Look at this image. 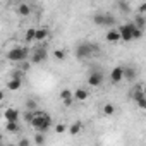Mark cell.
<instances>
[{"mask_svg": "<svg viewBox=\"0 0 146 146\" xmlns=\"http://www.w3.org/2000/svg\"><path fill=\"white\" fill-rule=\"evenodd\" d=\"M24 40L29 43V41H35L36 40V28H29V29H26V33H24Z\"/></svg>", "mask_w": 146, "mask_h": 146, "instance_id": "obj_21", "label": "cell"}, {"mask_svg": "<svg viewBox=\"0 0 146 146\" xmlns=\"http://www.w3.org/2000/svg\"><path fill=\"white\" fill-rule=\"evenodd\" d=\"M31 60H24V62H21V65H19V69L21 70H24V72H29V69H31Z\"/></svg>", "mask_w": 146, "mask_h": 146, "instance_id": "obj_26", "label": "cell"}, {"mask_svg": "<svg viewBox=\"0 0 146 146\" xmlns=\"http://www.w3.org/2000/svg\"><path fill=\"white\" fill-rule=\"evenodd\" d=\"M105 38H107V41H110V43H117V41H122L120 31H119V29H115V28H110V29L107 31Z\"/></svg>", "mask_w": 146, "mask_h": 146, "instance_id": "obj_11", "label": "cell"}, {"mask_svg": "<svg viewBox=\"0 0 146 146\" xmlns=\"http://www.w3.org/2000/svg\"><path fill=\"white\" fill-rule=\"evenodd\" d=\"M21 86H23V79H19V78H14V76H12V78L7 81V90H9V91H19Z\"/></svg>", "mask_w": 146, "mask_h": 146, "instance_id": "obj_13", "label": "cell"}, {"mask_svg": "<svg viewBox=\"0 0 146 146\" xmlns=\"http://www.w3.org/2000/svg\"><path fill=\"white\" fill-rule=\"evenodd\" d=\"M60 100H69V98H74V91H72L70 88H62L60 93H58Z\"/></svg>", "mask_w": 146, "mask_h": 146, "instance_id": "obj_20", "label": "cell"}, {"mask_svg": "<svg viewBox=\"0 0 146 146\" xmlns=\"http://www.w3.org/2000/svg\"><path fill=\"white\" fill-rule=\"evenodd\" d=\"M143 31H144L143 28H137V26H136V28H134V40H139V38H143Z\"/></svg>", "mask_w": 146, "mask_h": 146, "instance_id": "obj_30", "label": "cell"}, {"mask_svg": "<svg viewBox=\"0 0 146 146\" xmlns=\"http://www.w3.org/2000/svg\"><path fill=\"white\" fill-rule=\"evenodd\" d=\"M76 102V98H69V100H62V103H64V107H72V103Z\"/></svg>", "mask_w": 146, "mask_h": 146, "instance_id": "obj_32", "label": "cell"}, {"mask_svg": "<svg viewBox=\"0 0 146 146\" xmlns=\"http://www.w3.org/2000/svg\"><path fill=\"white\" fill-rule=\"evenodd\" d=\"M102 113H103L105 117H112V115L115 113V105H113V103H110V102H108V103H105V105L102 107Z\"/></svg>", "mask_w": 146, "mask_h": 146, "instance_id": "obj_19", "label": "cell"}, {"mask_svg": "<svg viewBox=\"0 0 146 146\" xmlns=\"http://www.w3.org/2000/svg\"><path fill=\"white\" fill-rule=\"evenodd\" d=\"M46 48L45 46H38V48H33L31 50V57H29V60L33 62V64H41V62H45L46 60Z\"/></svg>", "mask_w": 146, "mask_h": 146, "instance_id": "obj_7", "label": "cell"}, {"mask_svg": "<svg viewBox=\"0 0 146 146\" xmlns=\"http://www.w3.org/2000/svg\"><path fill=\"white\" fill-rule=\"evenodd\" d=\"M53 57H55V60H64V58H65V50H64V48L53 50Z\"/></svg>", "mask_w": 146, "mask_h": 146, "instance_id": "obj_25", "label": "cell"}, {"mask_svg": "<svg viewBox=\"0 0 146 146\" xmlns=\"http://www.w3.org/2000/svg\"><path fill=\"white\" fill-rule=\"evenodd\" d=\"M67 129H69V127H67L65 124H57V125H55V132H57V134H64Z\"/></svg>", "mask_w": 146, "mask_h": 146, "instance_id": "obj_29", "label": "cell"}, {"mask_svg": "<svg viewBox=\"0 0 146 146\" xmlns=\"http://www.w3.org/2000/svg\"><path fill=\"white\" fill-rule=\"evenodd\" d=\"M144 91H146V86H144Z\"/></svg>", "mask_w": 146, "mask_h": 146, "instance_id": "obj_34", "label": "cell"}, {"mask_svg": "<svg viewBox=\"0 0 146 146\" xmlns=\"http://www.w3.org/2000/svg\"><path fill=\"white\" fill-rule=\"evenodd\" d=\"M4 119H5V122L19 120V119H21V112H19L17 108H14V107H9V108L4 110Z\"/></svg>", "mask_w": 146, "mask_h": 146, "instance_id": "obj_10", "label": "cell"}, {"mask_svg": "<svg viewBox=\"0 0 146 146\" xmlns=\"http://www.w3.org/2000/svg\"><path fill=\"white\" fill-rule=\"evenodd\" d=\"M136 105H137V108L146 110V95H144V96H141L139 100H136Z\"/></svg>", "mask_w": 146, "mask_h": 146, "instance_id": "obj_27", "label": "cell"}, {"mask_svg": "<svg viewBox=\"0 0 146 146\" xmlns=\"http://www.w3.org/2000/svg\"><path fill=\"white\" fill-rule=\"evenodd\" d=\"M74 98H76V102H86L90 98V91L86 88H76L74 90Z\"/></svg>", "mask_w": 146, "mask_h": 146, "instance_id": "obj_14", "label": "cell"}, {"mask_svg": "<svg viewBox=\"0 0 146 146\" xmlns=\"http://www.w3.org/2000/svg\"><path fill=\"white\" fill-rule=\"evenodd\" d=\"M134 28H136L134 23H127V24H124V26L119 28L120 36H122V41H132L134 40Z\"/></svg>", "mask_w": 146, "mask_h": 146, "instance_id": "obj_6", "label": "cell"}, {"mask_svg": "<svg viewBox=\"0 0 146 146\" xmlns=\"http://www.w3.org/2000/svg\"><path fill=\"white\" fill-rule=\"evenodd\" d=\"M31 143H33V141H31L29 137H23V139H19V141H17V146H29Z\"/></svg>", "mask_w": 146, "mask_h": 146, "instance_id": "obj_31", "label": "cell"}, {"mask_svg": "<svg viewBox=\"0 0 146 146\" xmlns=\"http://www.w3.org/2000/svg\"><path fill=\"white\" fill-rule=\"evenodd\" d=\"M144 95H146L144 86H139V84H137V86H134V88H132V91H131V98H132L134 102H136V100H139V98H141V96H144Z\"/></svg>", "mask_w": 146, "mask_h": 146, "instance_id": "obj_16", "label": "cell"}, {"mask_svg": "<svg viewBox=\"0 0 146 146\" xmlns=\"http://www.w3.org/2000/svg\"><path fill=\"white\" fill-rule=\"evenodd\" d=\"M29 124H31V127L36 132H46L52 127V117L46 112H43V110H36L35 117H33V120Z\"/></svg>", "mask_w": 146, "mask_h": 146, "instance_id": "obj_1", "label": "cell"}, {"mask_svg": "<svg viewBox=\"0 0 146 146\" xmlns=\"http://www.w3.org/2000/svg\"><path fill=\"white\" fill-rule=\"evenodd\" d=\"M33 143H35L36 146H41V144H45V143H46L45 132H36V134H35V139H33Z\"/></svg>", "mask_w": 146, "mask_h": 146, "instance_id": "obj_22", "label": "cell"}, {"mask_svg": "<svg viewBox=\"0 0 146 146\" xmlns=\"http://www.w3.org/2000/svg\"><path fill=\"white\" fill-rule=\"evenodd\" d=\"M16 11H17V14L19 16H23V17H28V16H31V5L28 4V2H21V4H17V7H16Z\"/></svg>", "mask_w": 146, "mask_h": 146, "instance_id": "obj_12", "label": "cell"}, {"mask_svg": "<svg viewBox=\"0 0 146 146\" xmlns=\"http://www.w3.org/2000/svg\"><path fill=\"white\" fill-rule=\"evenodd\" d=\"M93 23L96 26H108L110 28V26L115 24V17L112 14H108V12H98V14L93 16Z\"/></svg>", "mask_w": 146, "mask_h": 146, "instance_id": "obj_4", "label": "cell"}, {"mask_svg": "<svg viewBox=\"0 0 146 146\" xmlns=\"http://www.w3.org/2000/svg\"><path fill=\"white\" fill-rule=\"evenodd\" d=\"M7 60L9 62H14V64H21L24 60H28L31 57V50L28 46H14L7 52Z\"/></svg>", "mask_w": 146, "mask_h": 146, "instance_id": "obj_3", "label": "cell"}, {"mask_svg": "<svg viewBox=\"0 0 146 146\" xmlns=\"http://www.w3.org/2000/svg\"><path fill=\"white\" fill-rule=\"evenodd\" d=\"M24 105H26V110H38V102L35 98H28Z\"/></svg>", "mask_w": 146, "mask_h": 146, "instance_id": "obj_24", "label": "cell"}, {"mask_svg": "<svg viewBox=\"0 0 146 146\" xmlns=\"http://www.w3.org/2000/svg\"><path fill=\"white\" fill-rule=\"evenodd\" d=\"M76 58L78 60H84V58H90V57H95L100 53V46L96 43H90V41H84V43H79L76 46Z\"/></svg>", "mask_w": 146, "mask_h": 146, "instance_id": "obj_2", "label": "cell"}, {"mask_svg": "<svg viewBox=\"0 0 146 146\" xmlns=\"http://www.w3.org/2000/svg\"><path fill=\"white\" fill-rule=\"evenodd\" d=\"M105 81V74L100 70V69H93L90 74H88V84L91 88H100Z\"/></svg>", "mask_w": 146, "mask_h": 146, "instance_id": "obj_5", "label": "cell"}, {"mask_svg": "<svg viewBox=\"0 0 146 146\" xmlns=\"http://www.w3.org/2000/svg\"><path fill=\"white\" fill-rule=\"evenodd\" d=\"M120 81H124V65H115L110 70V83L119 84Z\"/></svg>", "mask_w": 146, "mask_h": 146, "instance_id": "obj_8", "label": "cell"}, {"mask_svg": "<svg viewBox=\"0 0 146 146\" xmlns=\"http://www.w3.org/2000/svg\"><path fill=\"white\" fill-rule=\"evenodd\" d=\"M5 131H7L9 134H19V132H21V125H19V120L5 122Z\"/></svg>", "mask_w": 146, "mask_h": 146, "instance_id": "obj_15", "label": "cell"}, {"mask_svg": "<svg viewBox=\"0 0 146 146\" xmlns=\"http://www.w3.org/2000/svg\"><path fill=\"white\" fill-rule=\"evenodd\" d=\"M137 14H146V2H143V4L137 7Z\"/></svg>", "mask_w": 146, "mask_h": 146, "instance_id": "obj_33", "label": "cell"}, {"mask_svg": "<svg viewBox=\"0 0 146 146\" xmlns=\"http://www.w3.org/2000/svg\"><path fill=\"white\" fill-rule=\"evenodd\" d=\"M134 24L137 26V28H146V17H144V14H136V19H134Z\"/></svg>", "mask_w": 146, "mask_h": 146, "instance_id": "obj_23", "label": "cell"}, {"mask_svg": "<svg viewBox=\"0 0 146 146\" xmlns=\"http://www.w3.org/2000/svg\"><path fill=\"white\" fill-rule=\"evenodd\" d=\"M46 38H48V29H46V28H36V40H35V41L41 43V41H45Z\"/></svg>", "mask_w": 146, "mask_h": 146, "instance_id": "obj_18", "label": "cell"}, {"mask_svg": "<svg viewBox=\"0 0 146 146\" xmlns=\"http://www.w3.org/2000/svg\"><path fill=\"white\" fill-rule=\"evenodd\" d=\"M137 69L134 67V65H131V64H127V65H124V79L125 81H129V83H132L136 78H137Z\"/></svg>", "mask_w": 146, "mask_h": 146, "instance_id": "obj_9", "label": "cell"}, {"mask_svg": "<svg viewBox=\"0 0 146 146\" xmlns=\"http://www.w3.org/2000/svg\"><path fill=\"white\" fill-rule=\"evenodd\" d=\"M35 112H36V110H26V112H24V115H23V117H24V120H26V122H31V120H33V117H35Z\"/></svg>", "mask_w": 146, "mask_h": 146, "instance_id": "obj_28", "label": "cell"}, {"mask_svg": "<svg viewBox=\"0 0 146 146\" xmlns=\"http://www.w3.org/2000/svg\"><path fill=\"white\" fill-rule=\"evenodd\" d=\"M67 131H69V134H70V136H78L79 132H83V122H79V120H78V122H74V124H70Z\"/></svg>", "mask_w": 146, "mask_h": 146, "instance_id": "obj_17", "label": "cell"}]
</instances>
